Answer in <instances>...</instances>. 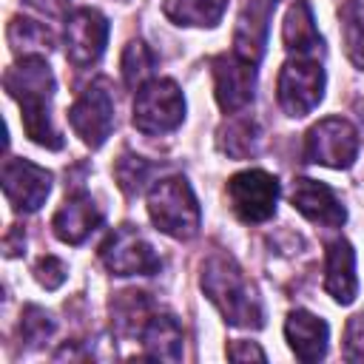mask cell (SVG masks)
I'll return each instance as SVG.
<instances>
[{"label": "cell", "mask_w": 364, "mask_h": 364, "mask_svg": "<svg viewBox=\"0 0 364 364\" xmlns=\"http://www.w3.org/2000/svg\"><path fill=\"white\" fill-rule=\"evenodd\" d=\"M100 256H102V264L117 276H151V273H159L162 267V259L156 256V250L131 225L117 228L102 242Z\"/></svg>", "instance_id": "obj_8"}, {"label": "cell", "mask_w": 364, "mask_h": 364, "mask_svg": "<svg viewBox=\"0 0 364 364\" xmlns=\"http://www.w3.org/2000/svg\"><path fill=\"white\" fill-rule=\"evenodd\" d=\"M26 3H31L34 9H40L46 14H63L68 6V0H26Z\"/></svg>", "instance_id": "obj_30"}, {"label": "cell", "mask_w": 364, "mask_h": 364, "mask_svg": "<svg viewBox=\"0 0 364 364\" xmlns=\"http://www.w3.org/2000/svg\"><path fill=\"white\" fill-rule=\"evenodd\" d=\"M185 117V100L173 80H148L139 85L134 100V125L136 131L154 136L173 131Z\"/></svg>", "instance_id": "obj_4"}, {"label": "cell", "mask_w": 364, "mask_h": 364, "mask_svg": "<svg viewBox=\"0 0 364 364\" xmlns=\"http://www.w3.org/2000/svg\"><path fill=\"white\" fill-rule=\"evenodd\" d=\"M324 290L338 301V304H350L355 299L358 290V279H355V253L350 247V242L338 239L327 247V267H324Z\"/></svg>", "instance_id": "obj_17"}, {"label": "cell", "mask_w": 364, "mask_h": 364, "mask_svg": "<svg viewBox=\"0 0 364 364\" xmlns=\"http://www.w3.org/2000/svg\"><path fill=\"white\" fill-rule=\"evenodd\" d=\"M228 0H165L162 11L176 26H216Z\"/></svg>", "instance_id": "obj_20"}, {"label": "cell", "mask_w": 364, "mask_h": 364, "mask_svg": "<svg viewBox=\"0 0 364 364\" xmlns=\"http://www.w3.org/2000/svg\"><path fill=\"white\" fill-rule=\"evenodd\" d=\"M154 63H156V57L145 43H139V40L128 43L125 51H122V80H125V85L128 88L142 85L148 80V74L154 71Z\"/></svg>", "instance_id": "obj_24"}, {"label": "cell", "mask_w": 364, "mask_h": 364, "mask_svg": "<svg viewBox=\"0 0 364 364\" xmlns=\"http://www.w3.org/2000/svg\"><path fill=\"white\" fill-rule=\"evenodd\" d=\"M282 37H284V48L293 51L296 57H313V54H321V34L316 28V20H313V9L307 0H296L284 17V28H282Z\"/></svg>", "instance_id": "obj_18"}, {"label": "cell", "mask_w": 364, "mask_h": 364, "mask_svg": "<svg viewBox=\"0 0 364 364\" xmlns=\"http://www.w3.org/2000/svg\"><path fill=\"white\" fill-rule=\"evenodd\" d=\"M148 213L154 225L173 239H191L202 222L199 202L185 176L156 179L148 191Z\"/></svg>", "instance_id": "obj_3"}, {"label": "cell", "mask_w": 364, "mask_h": 364, "mask_svg": "<svg viewBox=\"0 0 364 364\" xmlns=\"http://www.w3.org/2000/svg\"><path fill=\"white\" fill-rule=\"evenodd\" d=\"M9 43L17 54L23 51H48L51 48V31L43 26V23H34V20H26V17H14L11 26H9Z\"/></svg>", "instance_id": "obj_23"}, {"label": "cell", "mask_w": 364, "mask_h": 364, "mask_svg": "<svg viewBox=\"0 0 364 364\" xmlns=\"http://www.w3.org/2000/svg\"><path fill=\"white\" fill-rule=\"evenodd\" d=\"M54 333V321L46 310L28 304L23 310V321H20V338L28 344V347H37L40 341H46L48 336Z\"/></svg>", "instance_id": "obj_26"}, {"label": "cell", "mask_w": 364, "mask_h": 364, "mask_svg": "<svg viewBox=\"0 0 364 364\" xmlns=\"http://www.w3.org/2000/svg\"><path fill=\"white\" fill-rule=\"evenodd\" d=\"M341 37L347 57L364 68V0H344L341 3Z\"/></svg>", "instance_id": "obj_22"}, {"label": "cell", "mask_w": 364, "mask_h": 364, "mask_svg": "<svg viewBox=\"0 0 364 364\" xmlns=\"http://www.w3.org/2000/svg\"><path fill=\"white\" fill-rule=\"evenodd\" d=\"M102 225V210L94 205L91 196L77 193L71 196L51 219V228L57 233V239L68 242V245H80L91 230H97Z\"/></svg>", "instance_id": "obj_15"}, {"label": "cell", "mask_w": 364, "mask_h": 364, "mask_svg": "<svg viewBox=\"0 0 364 364\" xmlns=\"http://www.w3.org/2000/svg\"><path fill=\"white\" fill-rule=\"evenodd\" d=\"M276 0H247L236 31H233V54H239L247 63H259L264 54V43H267V23L273 17Z\"/></svg>", "instance_id": "obj_13"}, {"label": "cell", "mask_w": 364, "mask_h": 364, "mask_svg": "<svg viewBox=\"0 0 364 364\" xmlns=\"http://www.w3.org/2000/svg\"><path fill=\"white\" fill-rule=\"evenodd\" d=\"M219 148L233 159H247L259 148V128L250 117L233 119L219 131Z\"/></svg>", "instance_id": "obj_21"}, {"label": "cell", "mask_w": 364, "mask_h": 364, "mask_svg": "<svg viewBox=\"0 0 364 364\" xmlns=\"http://www.w3.org/2000/svg\"><path fill=\"white\" fill-rule=\"evenodd\" d=\"M202 290L236 327H262V304L245 273L228 253H213L202 270Z\"/></svg>", "instance_id": "obj_2"}, {"label": "cell", "mask_w": 364, "mask_h": 364, "mask_svg": "<svg viewBox=\"0 0 364 364\" xmlns=\"http://www.w3.org/2000/svg\"><path fill=\"white\" fill-rule=\"evenodd\" d=\"M279 105L290 117L310 114L324 94V71L313 57H293L279 74Z\"/></svg>", "instance_id": "obj_5"}, {"label": "cell", "mask_w": 364, "mask_h": 364, "mask_svg": "<svg viewBox=\"0 0 364 364\" xmlns=\"http://www.w3.org/2000/svg\"><path fill=\"white\" fill-rule=\"evenodd\" d=\"M327 324L307 310H293L284 321V336L301 361H318L327 353Z\"/></svg>", "instance_id": "obj_16"}, {"label": "cell", "mask_w": 364, "mask_h": 364, "mask_svg": "<svg viewBox=\"0 0 364 364\" xmlns=\"http://www.w3.org/2000/svg\"><path fill=\"white\" fill-rule=\"evenodd\" d=\"M6 88L20 102L26 134L43 148H51V151L63 148V136L51 125L48 102L54 94V77H51L48 63L40 54L23 57L14 68L6 71Z\"/></svg>", "instance_id": "obj_1"}, {"label": "cell", "mask_w": 364, "mask_h": 364, "mask_svg": "<svg viewBox=\"0 0 364 364\" xmlns=\"http://www.w3.org/2000/svg\"><path fill=\"white\" fill-rule=\"evenodd\" d=\"M68 122L88 148H100L108 139L114 128V97L108 80H94L80 94V100L68 111Z\"/></svg>", "instance_id": "obj_7"}, {"label": "cell", "mask_w": 364, "mask_h": 364, "mask_svg": "<svg viewBox=\"0 0 364 364\" xmlns=\"http://www.w3.org/2000/svg\"><path fill=\"white\" fill-rule=\"evenodd\" d=\"M139 336L151 358H165V361L182 358V327L173 316H151L139 330Z\"/></svg>", "instance_id": "obj_19"}, {"label": "cell", "mask_w": 364, "mask_h": 364, "mask_svg": "<svg viewBox=\"0 0 364 364\" xmlns=\"http://www.w3.org/2000/svg\"><path fill=\"white\" fill-rule=\"evenodd\" d=\"M3 191L14 210H37L48 191H51V173L28 159H9L3 165Z\"/></svg>", "instance_id": "obj_11"}, {"label": "cell", "mask_w": 364, "mask_h": 364, "mask_svg": "<svg viewBox=\"0 0 364 364\" xmlns=\"http://www.w3.org/2000/svg\"><path fill=\"white\" fill-rule=\"evenodd\" d=\"M344 358L364 361V316H353L344 333Z\"/></svg>", "instance_id": "obj_27"}, {"label": "cell", "mask_w": 364, "mask_h": 364, "mask_svg": "<svg viewBox=\"0 0 364 364\" xmlns=\"http://www.w3.org/2000/svg\"><path fill=\"white\" fill-rule=\"evenodd\" d=\"M228 199L242 222H264L276 210L279 182L264 171H242L228 182Z\"/></svg>", "instance_id": "obj_9"}, {"label": "cell", "mask_w": 364, "mask_h": 364, "mask_svg": "<svg viewBox=\"0 0 364 364\" xmlns=\"http://www.w3.org/2000/svg\"><path fill=\"white\" fill-rule=\"evenodd\" d=\"M213 82L222 111L236 114L253 100V85H256L253 63L242 60L239 54H222L213 60Z\"/></svg>", "instance_id": "obj_12"}, {"label": "cell", "mask_w": 364, "mask_h": 364, "mask_svg": "<svg viewBox=\"0 0 364 364\" xmlns=\"http://www.w3.org/2000/svg\"><path fill=\"white\" fill-rule=\"evenodd\" d=\"M108 43V20L97 9H77L65 20V54L77 68L97 63Z\"/></svg>", "instance_id": "obj_10"}, {"label": "cell", "mask_w": 364, "mask_h": 364, "mask_svg": "<svg viewBox=\"0 0 364 364\" xmlns=\"http://www.w3.org/2000/svg\"><path fill=\"white\" fill-rule=\"evenodd\" d=\"M114 173H117L119 188H122L128 196H134V193H139L142 185L148 182V176H151V162L142 159V156H136V154H122Z\"/></svg>", "instance_id": "obj_25"}, {"label": "cell", "mask_w": 364, "mask_h": 364, "mask_svg": "<svg viewBox=\"0 0 364 364\" xmlns=\"http://www.w3.org/2000/svg\"><path fill=\"white\" fill-rule=\"evenodd\" d=\"M358 154V131L341 119L327 117L313 125L304 136V159L327 168H350Z\"/></svg>", "instance_id": "obj_6"}, {"label": "cell", "mask_w": 364, "mask_h": 364, "mask_svg": "<svg viewBox=\"0 0 364 364\" xmlns=\"http://www.w3.org/2000/svg\"><path fill=\"white\" fill-rule=\"evenodd\" d=\"M290 202L301 216H307L310 222L324 225V228H338L347 219L341 202L336 199V193L324 182L296 179L290 188Z\"/></svg>", "instance_id": "obj_14"}, {"label": "cell", "mask_w": 364, "mask_h": 364, "mask_svg": "<svg viewBox=\"0 0 364 364\" xmlns=\"http://www.w3.org/2000/svg\"><path fill=\"white\" fill-rule=\"evenodd\" d=\"M228 355L236 358V361H242V358H259V361H264V353L256 344H250V341H233L228 347Z\"/></svg>", "instance_id": "obj_29"}, {"label": "cell", "mask_w": 364, "mask_h": 364, "mask_svg": "<svg viewBox=\"0 0 364 364\" xmlns=\"http://www.w3.org/2000/svg\"><path fill=\"white\" fill-rule=\"evenodd\" d=\"M34 273H37L40 284L48 287V290H54V287H60V284L65 282V264H63L60 259H54V256H43V259L37 262Z\"/></svg>", "instance_id": "obj_28"}]
</instances>
